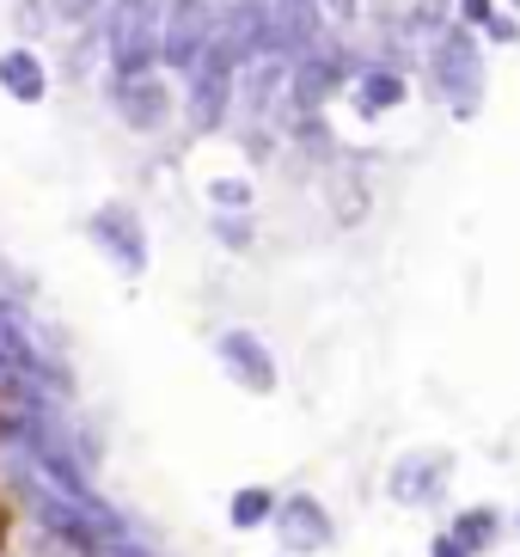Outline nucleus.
I'll return each mask as SVG.
<instances>
[{
	"label": "nucleus",
	"instance_id": "1",
	"mask_svg": "<svg viewBox=\"0 0 520 557\" xmlns=\"http://www.w3.org/2000/svg\"><path fill=\"white\" fill-rule=\"evenodd\" d=\"M111 55H116V74H123V81H129V74H147V62H153V13H147V0H129V7L116 13Z\"/></svg>",
	"mask_w": 520,
	"mask_h": 557
},
{
	"label": "nucleus",
	"instance_id": "2",
	"mask_svg": "<svg viewBox=\"0 0 520 557\" xmlns=\"http://www.w3.org/2000/svg\"><path fill=\"white\" fill-rule=\"evenodd\" d=\"M0 92L13 104H44L49 99V67L32 44H13V50H0Z\"/></svg>",
	"mask_w": 520,
	"mask_h": 557
},
{
	"label": "nucleus",
	"instance_id": "3",
	"mask_svg": "<svg viewBox=\"0 0 520 557\" xmlns=\"http://www.w3.org/2000/svg\"><path fill=\"white\" fill-rule=\"evenodd\" d=\"M116 111L129 116V129H153L165 116V92L160 81H147V74H129V81L116 86Z\"/></svg>",
	"mask_w": 520,
	"mask_h": 557
},
{
	"label": "nucleus",
	"instance_id": "4",
	"mask_svg": "<svg viewBox=\"0 0 520 557\" xmlns=\"http://www.w3.org/2000/svg\"><path fill=\"white\" fill-rule=\"evenodd\" d=\"M196 44H202V7H184V13L172 18V32H165V62L184 67L196 55Z\"/></svg>",
	"mask_w": 520,
	"mask_h": 557
},
{
	"label": "nucleus",
	"instance_id": "5",
	"mask_svg": "<svg viewBox=\"0 0 520 557\" xmlns=\"http://www.w3.org/2000/svg\"><path fill=\"white\" fill-rule=\"evenodd\" d=\"M7 540H13V508L0 503V557H7Z\"/></svg>",
	"mask_w": 520,
	"mask_h": 557
}]
</instances>
